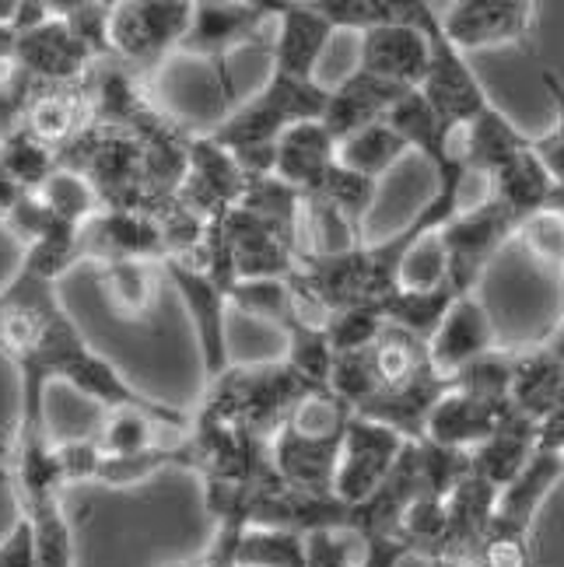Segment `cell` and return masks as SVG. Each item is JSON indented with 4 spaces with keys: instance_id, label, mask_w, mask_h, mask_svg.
Wrapping results in <instances>:
<instances>
[{
    "instance_id": "4dcf8cb0",
    "label": "cell",
    "mask_w": 564,
    "mask_h": 567,
    "mask_svg": "<svg viewBox=\"0 0 564 567\" xmlns=\"http://www.w3.org/2000/svg\"><path fill=\"white\" fill-rule=\"evenodd\" d=\"M376 193H379L376 179H365V176H358V172L334 162V168L327 172V179H322L306 196H319V200H327L347 225H355L361 231L365 214L372 210V204H376Z\"/></svg>"
},
{
    "instance_id": "f546056e",
    "label": "cell",
    "mask_w": 564,
    "mask_h": 567,
    "mask_svg": "<svg viewBox=\"0 0 564 567\" xmlns=\"http://www.w3.org/2000/svg\"><path fill=\"white\" fill-rule=\"evenodd\" d=\"M168 427L147 410H110V421L102 424L99 434H92L99 452L105 460H120V455H137L151 445H162L158 431Z\"/></svg>"
},
{
    "instance_id": "ac0fdd59",
    "label": "cell",
    "mask_w": 564,
    "mask_h": 567,
    "mask_svg": "<svg viewBox=\"0 0 564 567\" xmlns=\"http://www.w3.org/2000/svg\"><path fill=\"white\" fill-rule=\"evenodd\" d=\"M382 123L393 126L410 151H418L421 158H428L431 168H435V176H442L452 165H460V155H455V130L428 105V99L418 89L407 92L389 109V116Z\"/></svg>"
},
{
    "instance_id": "ffe728a7",
    "label": "cell",
    "mask_w": 564,
    "mask_h": 567,
    "mask_svg": "<svg viewBox=\"0 0 564 567\" xmlns=\"http://www.w3.org/2000/svg\"><path fill=\"white\" fill-rule=\"evenodd\" d=\"M551 189H554V179L533 155V147L509 158L502 168H494L488 176V200L502 207L515 225H523L533 214L547 210Z\"/></svg>"
},
{
    "instance_id": "3957f363",
    "label": "cell",
    "mask_w": 564,
    "mask_h": 567,
    "mask_svg": "<svg viewBox=\"0 0 564 567\" xmlns=\"http://www.w3.org/2000/svg\"><path fill=\"white\" fill-rule=\"evenodd\" d=\"M515 228L519 225L494 200H481L466 210H455L435 231L445 252V270L452 288L460 295H476V284H481L488 267L498 259V252L512 243Z\"/></svg>"
},
{
    "instance_id": "8d00e7d4",
    "label": "cell",
    "mask_w": 564,
    "mask_h": 567,
    "mask_svg": "<svg viewBox=\"0 0 564 567\" xmlns=\"http://www.w3.org/2000/svg\"><path fill=\"white\" fill-rule=\"evenodd\" d=\"M0 567H35L32 526L25 515H21V522L11 529V536L0 543Z\"/></svg>"
},
{
    "instance_id": "ba28073f",
    "label": "cell",
    "mask_w": 564,
    "mask_h": 567,
    "mask_svg": "<svg viewBox=\"0 0 564 567\" xmlns=\"http://www.w3.org/2000/svg\"><path fill=\"white\" fill-rule=\"evenodd\" d=\"M403 449H407V439L400 431L386 427L379 421H368V417H351L343 445H340L334 494L351 508L361 505V501H368L379 491V484L389 476V470L397 466Z\"/></svg>"
},
{
    "instance_id": "836d02e7",
    "label": "cell",
    "mask_w": 564,
    "mask_h": 567,
    "mask_svg": "<svg viewBox=\"0 0 564 567\" xmlns=\"http://www.w3.org/2000/svg\"><path fill=\"white\" fill-rule=\"evenodd\" d=\"M540 78H544V89L557 109V123L547 130V134H540L530 141L533 155L540 158V165L547 168V176L554 179V186H564V81L557 78V71L544 68L540 71Z\"/></svg>"
},
{
    "instance_id": "30bf717a",
    "label": "cell",
    "mask_w": 564,
    "mask_h": 567,
    "mask_svg": "<svg viewBox=\"0 0 564 567\" xmlns=\"http://www.w3.org/2000/svg\"><path fill=\"white\" fill-rule=\"evenodd\" d=\"M274 14V74H285L295 81H316L319 63L327 60L330 42L337 39V32L330 29V21L316 14L312 4H295V0H280V4H270Z\"/></svg>"
},
{
    "instance_id": "2e32d148",
    "label": "cell",
    "mask_w": 564,
    "mask_h": 567,
    "mask_svg": "<svg viewBox=\"0 0 564 567\" xmlns=\"http://www.w3.org/2000/svg\"><path fill=\"white\" fill-rule=\"evenodd\" d=\"M530 141L533 137L523 134V130H519L502 113V109L491 102L473 123H466L463 130H455V155H460V162L466 165V172L488 179L491 172L502 168L509 158L523 155V151L530 147Z\"/></svg>"
},
{
    "instance_id": "4316f807",
    "label": "cell",
    "mask_w": 564,
    "mask_h": 567,
    "mask_svg": "<svg viewBox=\"0 0 564 567\" xmlns=\"http://www.w3.org/2000/svg\"><path fill=\"white\" fill-rule=\"evenodd\" d=\"M515 354L519 351H505V347H494V351L481 354L476 361H470L466 368H460L449 385L470 392V396L494 403V406H509V392H512V375H515Z\"/></svg>"
},
{
    "instance_id": "6da1fadb",
    "label": "cell",
    "mask_w": 564,
    "mask_h": 567,
    "mask_svg": "<svg viewBox=\"0 0 564 567\" xmlns=\"http://www.w3.org/2000/svg\"><path fill=\"white\" fill-rule=\"evenodd\" d=\"M0 354L21 379V421L18 431H47V389L53 379L74 385L84 396L110 410H147L162 424L189 431V417L176 406L151 400L147 392L130 385L116 364L95 354L81 326L63 309L53 280L29 270L0 291Z\"/></svg>"
},
{
    "instance_id": "7a4b0ae2",
    "label": "cell",
    "mask_w": 564,
    "mask_h": 567,
    "mask_svg": "<svg viewBox=\"0 0 564 567\" xmlns=\"http://www.w3.org/2000/svg\"><path fill=\"white\" fill-rule=\"evenodd\" d=\"M322 109H327V89L319 81H295L270 71L264 89L232 109L207 137L228 151L246 179H264L274 168L280 134L298 123H319Z\"/></svg>"
},
{
    "instance_id": "e0dca14e",
    "label": "cell",
    "mask_w": 564,
    "mask_h": 567,
    "mask_svg": "<svg viewBox=\"0 0 564 567\" xmlns=\"http://www.w3.org/2000/svg\"><path fill=\"white\" fill-rule=\"evenodd\" d=\"M536 439H540L536 424L509 406V413L502 417V424L494 427L491 439L470 452L473 476H481L484 484H491L494 491H505L512 480L530 466L533 455L540 452Z\"/></svg>"
},
{
    "instance_id": "1f68e13d",
    "label": "cell",
    "mask_w": 564,
    "mask_h": 567,
    "mask_svg": "<svg viewBox=\"0 0 564 567\" xmlns=\"http://www.w3.org/2000/svg\"><path fill=\"white\" fill-rule=\"evenodd\" d=\"M386 330V316L379 309V301H365V305H351L330 319L327 326V337L334 354H355L372 347L379 340V333Z\"/></svg>"
},
{
    "instance_id": "60d3db41",
    "label": "cell",
    "mask_w": 564,
    "mask_h": 567,
    "mask_svg": "<svg viewBox=\"0 0 564 567\" xmlns=\"http://www.w3.org/2000/svg\"><path fill=\"white\" fill-rule=\"evenodd\" d=\"M557 455H561V463H564V452H557Z\"/></svg>"
},
{
    "instance_id": "cb8c5ba5",
    "label": "cell",
    "mask_w": 564,
    "mask_h": 567,
    "mask_svg": "<svg viewBox=\"0 0 564 567\" xmlns=\"http://www.w3.org/2000/svg\"><path fill=\"white\" fill-rule=\"evenodd\" d=\"M312 11L330 21L334 32L361 35L368 29L393 25V21H414L421 11V0H309Z\"/></svg>"
},
{
    "instance_id": "5bb4252c",
    "label": "cell",
    "mask_w": 564,
    "mask_h": 567,
    "mask_svg": "<svg viewBox=\"0 0 564 567\" xmlns=\"http://www.w3.org/2000/svg\"><path fill=\"white\" fill-rule=\"evenodd\" d=\"M505 413H509V406L484 403V400L470 396V392L449 385L439 396V403L431 406L421 439L445 445V449L473 452L476 445H484L491 439Z\"/></svg>"
},
{
    "instance_id": "7c38bea8",
    "label": "cell",
    "mask_w": 564,
    "mask_h": 567,
    "mask_svg": "<svg viewBox=\"0 0 564 567\" xmlns=\"http://www.w3.org/2000/svg\"><path fill=\"white\" fill-rule=\"evenodd\" d=\"M14 60L35 84H78V78L89 74L92 63H99L57 14L42 21L39 29L18 35Z\"/></svg>"
},
{
    "instance_id": "83f0119b",
    "label": "cell",
    "mask_w": 564,
    "mask_h": 567,
    "mask_svg": "<svg viewBox=\"0 0 564 567\" xmlns=\"http://www.w3.org/2000/svg\"><path fill=\"white\" fill-rule=\"evenodd\" d=\"M235 567H309L306 536L288 529H243L235 543Z\"/></svg>"
},
{
    "instance_id": "f35d334b",
    "label": "cell",
    "mask_w": 564,
    "mask_h": 567,
    "mask_svg": "<svg viewBox=\"0 0 564 567\" xmlns=\"http://www.w3.org/2000/svg\"><path fill=\"white\" fill-rule=\"evenodd\" d=\"M14 50H18V29L0 25V60H14Z\"/></svg>"
},
{
    "instance_id": "44dd1931",
    "label": "cell",
    "mask_w": 564,
    "mask_h": 567,
    "mask_svg": "<svg viewBox=\"0 0 564 567\" xmlns=\"http://www.w3.org/2000/svg\"><path fill=\"white\" fill-rule=\"evenodd\" d=\"M463 298L460 291L452 288V284H439V288H428V291H403L397 288L393 295H386L379 301V309L386 316L389 326H397V330L418 337V340H431L435 330L442 326L445 312L452 309V301Z\"/></svg>"
},
{
    "instance_id": "603a6c76",
    "label": "cell",
    "mask_w": 564,
    "mask_h": 567,
    "mask_svg": "<svg viewBox=\"0 0 564 567\" xmlns=\"http://www.w3.org/2000/svg\"><path fill=\"white\" fill-rule=\"evenodd\" d=\"M25 518L32 526V550L35 567H74V547H71V526L63 518L60 494H42L32 501H21Z\"/></svg>"
},
{
    "instance_id": "9c48e42d",
    "label": "cell",
    "mask_w": 564,
    "mask_h": 567,
    "mask_svg": "<svg viewBox=\"0 0 564 567\" xmlns=\"http://www.w3.org/2000/svg\"><path fill=\"white\" fill-rule=\"evenodd\" d=\"M424 11L421 4L414 21H393L358 35V68L372 78L397 84L403 92L421 89L428 74V32H424Z\"/></svg>"
},
{
    "instance_id": "d4e9b609",
    "label": "cell",
    "mask_w": 564,
    "mask_h": 567,
    "mask_svg": "<svg viewBox=\"0 0 564 567\" xmlns=\"http://www.w3.org/2000/svg\"><path fill=\"white\" fill-rule=\"evenodd\" d=\"M102 291L105 301L126 319H144L158 301V277L151 270V264H105L102 267Z\"/></svg>"
},
{
    "instance_id": "d6986e66",
    "label": "cell",
    "mask_w": 564,
    "mask_h": 567,
    "mask_svg": "<svg viewBox=\"0 0 564 567\" xmlns=\"http://www.w3.org/2000/svg\"><path fill=\"white\" fill-rule=\"evenodd\" d=\"M509 406L530 417L533 424H544L547 417H554L557 410H564V364L551 358L544 347L519 351Z\"/></svg>"
},
{
    "instance_id": "9a60e30c",
    "label": "cell",
    "mask_w": 564,
    "mask_h": 567,
    "mask_svg": "<svg viewBox=\"0 0 564 567\" xmlns=\"http://www.w3.org/2000/svg\"><path fill=\"white\" fill-rule=\"evenodd\" d=\"M337 162V141L322 123H298L285 130L274 147L270 176L291 186L295 193H312Z\"/></svg>"
},
{
    "instance_id": "b9f144b4",
    "label": "cell",
    "mask_w": 564,
    "mask_h": 567,
    "mask_svg": "<svg viewBox=\"0 0 564 567\" xmlns=\"http://www.w3.org/2000/svg\"><path fill=\"white\" fill-rule=\"evenodd\" d=\"M561 284H564V280H561Z\"/></svg>"
},
{
    "instance_id": "8fae6325",
    "label": "cell",
    "mask_w": 564,
    "mask_h": 567,
    "mask_svg": "<svg viewBox=\"0 0 564 567\" xmlns=\"http://www.w3.org/2000/svg\"><path fill=\"white\" fill-rule=\"evenodd\" d=\"M494 347H498V330L488 305L476 295H463L452 301V309L445 312L435 337L428 340V358L439 375L452 379L460 368L494 351Z\"/></svg>"
},
{
    "instance_id": "277c9868",
    "label": "cell",
    "mask_w": 564,
    "mask_h": 567,
    "mask_svg": "<svg viewBox=\"0 0 564 567\" xmlns=\"http://www.w3.org/2000/svg\"><path fill=\"white\" fill-rule=\"evenodd\" d=\"M193 4L186 0H137V4H113L110 50L130 71H151L180 50L189 29Z\"/></svg>"
},
{
    "instance_id": "4fadbf2b",
    "label": "cell",
    "mask_w": 564,
    "mask_h": 567,
    "mask_svg": "<svg viewBox=\"0 0 564 567\" xmlns=\"http://www.w3.org/2000/svg\"><path fill=\"white\" fill-rule=\"evenodd\" d=\"M407 92L389 84L382 78H372L365 71H351L347 78H340L334 89H327V109H322V126L330 130L334 141H343L358 134V130L382 123Z\"/></svg>"
},
{
    "instance_id": "5b68a950",
    "label": "cell",
    "mask_w": 564,
    "mask_h": 567,
    "mask_svg": "<svg viewBox=\"0 0 564 567\" xmlns=\"http://www.w3.org/2000/svg\"><path fill=\"white\" fill-rule=\"evenodd\" d=\"M424 32H428V74L418 92L452 130H463L491 105V95L484 92L481 78L473 74L466 53H460L445 39L439 14L431 4L424 11Z\"/></svg>"
},
{
    "instance_id": "8992f818",
    "label": "cell",
    "mask_w": 564,
    "mask_h": 567,
    "mask_svg": "<svg viewBox=\"0 0 564 567\" xmlns=\"http://www.w3.org/2000/svg\"><path fill=\"white\" fill-rule=\"evenodd\" d=\"M445 39L460 53L519 47L533 53L536 42V4L526 0H460L439 18Z\"/></svg>"
},
{
    "instance_id": "d6a6232c",
    "label": "cell",
    "mask_w": 564,
    "mask_h": 567,
    "mask_svg": "<svg viewBox=\"0 0 564 567\" xmlns=\"http://www.w3.org/2000/svg\"><path fill=\"white\" fill-rule=\"evenodd\" d=\"M449 280L445 270V252L439 235H424L421 243H414L407 249L403 264H400V277H397V288L403 291H428V288H439V284Z\"/></svg>"
},
{
    "instance_id": "ab89813d",
    "label": "cell",
    "mask_w": 564,
    "mask_h": 567,
    "mask_svg": "<svg viewBox=\"0 0 564 567\" xmlns=\"http://www.w3.org/2000/svg\"><path fill=\"white\" fill-rule=\"evenodd\" d=\"M11 460V449L4 445V442H0V463H8Z\"/></svg>"
},
{
    "instance_id": "52a82bcc",
    "label": "cell",
    "mask_w": 564,
    "mask_h": 567,
    "mask_svg": "<svg viewBox=\"0 0 564 567\" xmlns=\"http://www.w3.org/2000/svg\"><path fill=\"white\" fill-rule=\"evenodd\" d=\"M267 21H274L270 4H211V0H201V4H193V18L180 42V53L211 63L222 78L225 95L232 99V81L225 74L228 56L256 42Z\"/></svg>"
},
{
    "instance_id": "e575fe53",
    "label": "cell",
    "mask_w": 564,
    "mask_h": 567,
    "mask_svg": "<svg viewBox=\"0 0 564 567\" xmlns=\"http://www.w3.org/2000/svg\"><path fill=\"white\" fill-rule=\"evenodd\" d=\"M102 463V452L95 445V439L84 442H57V466L63 476V487L78 484V480H95Z\"/></svg>"
},
{
    "instance_id": "74e56055",
    "label": "cell",
    "mask_w": 564,
    "mask_h": 567,
    "mask_svg": "<svg viewBox=\"0 0 564 567\" xmlns=\"http://www.w3.org/2000/svg\"><path fill=\"white\" fill-rule=\"evenodd\" d=\"M540 347H544V351L551 354V358H557L561 364H564V319L554 326V330L547 333V340L544 343H540Z\"/></svg>"
},
{
    "instance_id": "f1b7e54d",
    "label": "cell",
    "mask_w": 564,
    "mask_h": 567,
    "mask_svg": "<svg viewBox=\"0 0 564 567\" xmlns=\"http://www.w3.org/2000/svg\"><path fill=\"white\" fill-rule=\"evenodd\" d=\"M512 243L523 246L530 267L547 274L554 280H564V217L554 210H540L530 221L515 228Z\"/></svg>"
},
{
    "instance_id": "484cf974",
    "label": "cell",
    "mask_w": 564,
    "mask_h": 567,
    "mask_svg": "<svg viewBox=\"0 0 564 567\" xmlns=\"http://www.w3.org/2000/svg\"><path fill=\"white\" fill-rule=\"evenodd\" d=\"M35 196H39V204L57 217V221L74 225V228L89 225L92 217L102 210L95 186L71 168H57L53 176L35 189Z\"/></svg>"
},
{
    "instance_id": "7402d4cb",
    "label": "cell",
    "mask_w": 564,
    "mask_h": 567,
    "mask_svg": "<svg viewBox=\"0 0 564 567\" xmlns=\"http://www.w3.org/2000/svg\"><path fill=\"white\" fill-rule=\"evenodd\" d=\"M407 144L403 137L397 134L393 126L386 123H372L358 130V134L337 141V165L358 172V176L365 179H382L389 168H393L403 155H407Z\"/></svg>"
},
{
    "instance_id": "d590c367",
    "label": "cell",
    "mask_w": 564,
    "mask_h": 567,
    "mask_svg": "<svg viewBox=\"0 0 564 567\" xmlns=\"http://www.w3.org/2000/svg\"><path fill=\"white\" fill-rule=\"evenodd\" d=\"M410 557L407 543L397 536H376V539H361V550L355 567H400V560Z\"/></svg>"
}]
</instances>
